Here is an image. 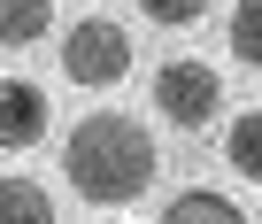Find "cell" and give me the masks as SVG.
<instances>
[{
    "mask_svg": "<svg viewBox=\"0 0 262 224\" xmlns=\"http://www.w3.org/2000/svg\"><path fill=\"white\" fill-rule=\"evenodd\" d=\"M62 70H70L77 85H123V70H131V39H123V24L85 16L77 31H62Z\"/></svg>",
    "mask_w": 262,
    "mask_h": 224,
    "instance_id": "obj_3",
    "label": "cell"
},
{
    "mask_svg": "<svg viewBox=\"0 0 262 224\" xmlns=\"http://www.w3.org/2000/svg\"><path fill=\"white\" fill-rule=\"evenodd\" d=\"M54 24V0H0V47H31Z\"/></svg>",
    "mask_w": 262,
    "mask_h": 224,
    "instance_id": "obj_8",
    "label": "cell"
},
{
    "mask_svg": "<svg viewBox=\"0 0 262 224\" xmlns=\"http://www.w3.org/2000/svg\"><path fill=\"white\" fill-rule=\"evenodd\" d=\"M155 108L178 124V132H201V124H216V108H224V77L208 70V62H162L155 70Z\"/></svg>",
    "mask_w": 262,
    "mask_h": 224,
    "instance_id": "obj_2",
    "label": "cell"
},
{
    "mask_svg": "<svg viewBox=\"0 0 262 224\" xmlns=\"http://www.w3.org/2000/svg\"><path fill=\"white\" fill-rule=\"evenodd\" d=\"M62 170H70V186L85 201L123 209V201H139L155 186V139H147L139 116H123V108H93L70 132V147H62Z\"/></svg>",
    "mask_w": 262,
    "mask_h": 224,
    "instance_id": "obj_1",
    "label": "cell"
},
{
    "mask_svg": "<svg viewBox=\"0 0 262 224\" xmlns=\"http://www.w3.org/2000/svg\"><path fill=\"white\" fill-rule=\"evenodd\" d=\"M231 54L247 62V70H262V0H239V8H231Z\"/></svg>",
    "mask_w": 262,
    "mask_h": 224,
    "instance_id": "obj_9",
    "label": "cell"
},
{
    "mask_svg": "<svg viewBox=\"0 0 262 224\" xmlns=\"http://www.w3.org/2000/svg\"><path fill=\"white\" fill-rule=\"evenodd\" d=\"M54 124V108L31 77H0V147H39Z\"/></svg>",
    "mask_w": 262,
    "mask_h": 224,
    "instance_id": "obj_4",
    "label": "cell"
},
{
    "mask_svg": "<svg viewBox=\"0 0 262 224\" xmlns=\"http://www.w3.org/2000/svg\"><path fill=\"white\" fill-rule=\"evenodd\" d=\"M139 16H155V24L185 31V24H201V16H208V0H139Z\"/></svg>",
    "mask_w": 262,
    "mask_h": 224,
    "instance_id": "obj_10",
    "label": "cell"
},
{
    "mask_svg": "<svg viewBox=\"0 0 262 224\" xmlns=\"http://www.w3.org/2000/svg\"><path fill=\"white\" fill-rule=\"evenodd\" d=\"M162 224H247V216H239L231 193H216V186H185V193L162 209Z\"/></svg>",
    "mask_w": 262,
    "mask_h": 224,
    "instance_id": "obj_5",
    "label": "cell"
},
{
    "mask_svg": "<svg viewBox=\"0 0 262 224\" xmlns=\"http://www.w3.org/2000/svg\"><path fill=\"white\" fill-rule=\"evenodd\" d=\"M0 224H54V201L39 178H0Z\"/></svg>",
    "mask_w": 262,
    "mask_h": 224,
    "instance_id": "obj_7",
    "label": "cell"
},
{
    "mask_svg": "<svg viewBox=\"0 0 262 224\" xmlns=\"http://www.w3.org/2000/svg\"><path fill=\"white\" fill-rule=\"evenodd\" d=\"M224 162H231L247 186H262V108H239V116H231V132H224Z\"/></svg>",
    "mask_w": 262,
    "mask_h": 224,
    "instance_id": "obj_6",
    "label": "cell"
}]
</instances>
